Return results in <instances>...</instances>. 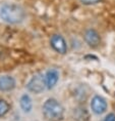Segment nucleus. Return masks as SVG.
I'll return each instance as SVG.
<instances>
[{"label":"nucleus","instance_id":"obj_1","mask_svg":"<svg viewBox=\"0 0 115 121\" xmlns=\"http://www.w3.org/2000/svg\"><path fill=\"white\" fill-rule=\"evenodd\" d=\"M28 14L22 5L14 2H0V21L7 25L19 26L27 21Z\"/></svg>","mask_w":115,"mask_h":121},{"label":"nucleus","instance_id":"obj_2","mask_svg":"<svg viewBox=\"0 0 115 121\" xmlns=\"http://www.w3.org/2000/svg\"><path fill=\"white\" fill-rule=\"evenodd\" d=\"M64 107L58 99L49 98L42 105V114L48 121H61L64 118Z\"/></svg>","mask_w":115,"mask_h":121},{"label":"nucleus","instance_id":"obj_3","mask_svg":"<svg viewBox=\"0 0 115 121\" xmlns=\"http://www.w3.org/2000/svg\"><path fill=\"white\" fill-rule=\"evenodd\" d=\"M26 88L30 93L34 95H41L45 89H47L46 80H45V74L38 72L30 78L26 84Z\"/></svg>","mask_w":115,"mask_h":121},{"label":"nucleus","instance_id":"obj_4","mask_svg":"<svg viewBox=\"0 0 115 121\" xmlns=\"http://www.w3.org/2000/svg\"><path fill=\"white\" fill-rule=\"evenodd\" d=\"M90 108H91V111L94 114L97 115V116H100V115L104 114L107 111V108H108L107 101L102 95H95L91 99Z\"/></svg>","mask_w":115,"mask_h":121},{"label":"nucleus","instance_id":"obj_5","mask_svg":"<svg viewBox=\"0 0 115 121\" xmlns=\"http://www.w3.org/2000/svg\"><path fill=\"white\" fill-rule=\"evenodd\" d=\"M50 46L54 51L60 54H65L67 52V43L63 36L60 34H53L50 37Z\"/></svg>","mask_w":115,"mask_h":121},{"label":"nucleus","instance_id":"obj_6","mask_svg":"<svg viewBox=\"0 0 115 121\" xmlns=\"http://www.w3.org/2000/svg\"><path fill=\"white\" fill-rule=\"evenodd\" d=\"M16 87V80L11 75H0V92H10Z\"/></svg>","mask_w":115,"mask_h":121},{"label":"nucleus","instance_id":"obj_7","mask_svg":"<svg viewBox=\"0 0 115 121\" xmlns=\"http://www.w3.org/2000/svg\"><path fill=\"white\" fill-rule=\"evenodd\" d=\"M45 80H46L47 89L51 90L57 85L60 79V72L56 68H51L45 72Z\"/></svg>","mask_w":115,"mask_h":121},{"label":"nucleus","instance_id":"obj_8","mask_svg":"<svg viewBox=\"0 0 115 121\" xmlns=\"http://www.w3.org/2000/svg\"><path fill=\"white\" fill-rule=\"evenodd\" d=\"M84 39L90 47H97L101 43V36L95 29H87L84 33Z\"/></svg>","mask_w":115,"mask_h":121},{"label":"nucleus","instance_id":"obj_9","mask_svg":"<svg viewBox=\"0 0 115 121\" xmlns=\"http://www.w3.org/2000/svg\"><path fill=\"white\" fill-rule=\"evenodd\" d=\"M19 106L20 111L23 114H31L33 112V109H34V103H33V99L31 98V95L27 92L22 93L19 99Z\"/></svg>","mask_w":115,"mask_h":121},{"label":"nucleus","instance_id":"obj_10","mask_svg":"<svg viewBox=\"0 0 115 121\" xmlns=\"http://www.w3.org/2000/svg\"><path fill=\"white\" fill-rule=\"evenodd\" d=\"M10 106L5 99H0V117L5 116L9 112Z\"/></svg>","mask_w":115,"mask_h":121},{"label":"nucleus","instance_id":"obj_11","mask_svg":"<svg viewBox=\"0 0 115 121\" xmlns=\"http://www.w3.org/2000/svg\"><path fill=\"white\" fill-rule=\"evenodd\" d=\"M84 5H95L97 3H99L101 0H80Z\"/></svg>","mask_w":115,"mask_h":121},{"label":"nucleus","instance_id":"obj_12","mask_svg":"<svg viewBox=\"0 0 115 121\" xmlns=\"http://www.w3.org/2000/svg\"><path fill=\"white\" fill-rule=\"evenodd\" d=\"M103 121H115V114L114 113H109L104 117Z\"/></svg>","mask_w":115,"mask_h":121}]
</instances>
